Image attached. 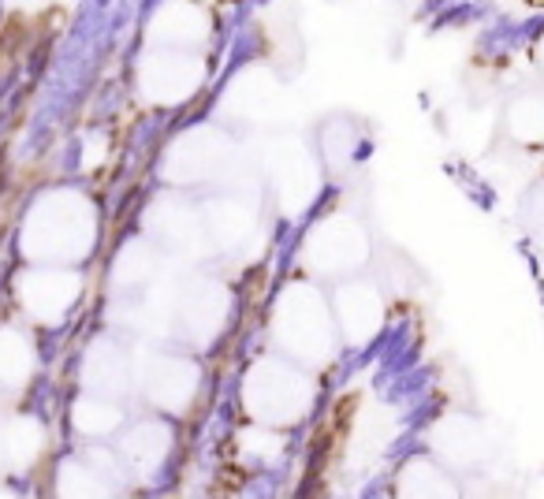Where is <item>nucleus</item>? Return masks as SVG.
Segmentation results:
<instances>
[{"mask_svg":"<svg viewBox=\"0 0 544 499\" xmlns=\"http://www.w3.org/2000/svg\"><path fill=\"white\" fill-rule=\"evenodd\" d=\"M60 499H112V485L97 477L86 462H68L57 477Z\"/></svg>","mask_w":544,"mask_h":499,"instance_id":"21","label":"nucleus"},{"mask_svg":"<svg viewBox=\"0 0 544 499\" xmlns=\"http://www.w3.org/2000/svg\"><path fill=\"white\" fill-rule=\"evenodd\" d=\"M34 369V350L30 343L12 328H0V384H23Z\"/></svg>","mask_w":544,"mask_h":499,"instance_id":"22","label":"nucleus"},{"mask_svg":"<svg viewBox=\"0 0 544 499\" xmlns=\"http://www.w3.org/2000/svg\"><path fill=\"white\" fill-rule=\"evenodd\" d=\"M0 499H15V496H8V492H0Z\"/></svg>","mask_w":544,"mask_h":499,"instance_id":"26","label":"nucleus"},{"mask_svg":"<svg viewBox=\"0 0 544 499\" xmlns=\"http://www.w3.org/2000/svg\"><path fill=\"white\" fill-rule=\"evenodd\" d=\"M79 298V276L68 269H34L19 276V302L41 325H52L75 306Z\"/></svg>","mask_w":544,"mask_h":499,"instance_id":"6","label":"nucleus"},{"mask_svg":"<svg viewBox=\"0 0 544 499\" xmlns=\"http://www.w3.org/2000/svg\"><path fill=\"white\" fill-rule=\"evenodd\" d=\"M45 443V432L34 418H12L0 432V447H4V462L15 469H26L34 458H38Z\"/></svg>","mask_w":544,"mask_h":499,"instance_id":"18","label":"nucleus"},{"mask_svg":"<svg viewBox=\"0 0 544 499\" xmlns=\"http://www.w3.org/2000/svg\"><path fill=\"white\" fill-rule=\"evenodd\" d=\"M399 499H459V488L444 466L414 458L399 477Z\"/></svg>","mask_w":544,"mask_h":499,"instance_id":"16","label":"nucleus"},{"mask_svg":"<svg viewBox=\"0 0 544 499\" xmlns=\"http://www.w3.org/2000/svg\"><path fill=\"white\" fill-rule=\"evenodd\" d=\"M272 336L288 354H294L306 365H325L336 339V320H332L328 302L313 287H291L280 294L272 317Z\"/></svg>","mask_w":544,"mask_h":499,"instance_id":"2","label":"nucleus"},{"mask_svg":"<svg viewBox=\"0 0 544 499\" xmlns=\"http://www.w3.org/2000/svg\"><path fill=\"white\" fill-rule=\"evenodd\" d=\"M153 272H157V250L138 238V243H127L123 246V254H119V261H116V269H112V280H116V287L131 291V287L150 283Z\"/></svg>","mask_w":544,"mask_h":499,"instance_id":"19","label":"nucleus"},{"mask_svg":"<svg viewBox=\"0 0 544 499\" xmlns=\"http://www.w3.org/2000/svg\"><path fill=\"white\" fill-rule=\"evenodd\" d=\"M269 172H272L276 190H280V201H283V209H288V212H294V209L306 205L310 194H313V187H317L306 153H302L299 145H291V142H280V145L272 150Z\"/></svg>","mask_w":544,"mask_h":499,"instance_id":"12","label":"nucleus"},{"mask_svg":"<svg viewBox=\"0 0 544 499\" xmlns=\"http://www.w3.org/2000/svg\"><path fill=\"white\" fill-rule=\"evenodd\" d=\"M94 231H97L94 205L75 190H57L45 194L30 209L23 231V250L34 261H52V265L79 261L94 246Z\"/></svg>","mask_w":544,"mask_h":499,"instance_id":"1","label":"nucleus"},{"mask_svg":"<svg viewBox=\"0 0 544 499\" xmlns=\"http://www.w3.org/2000/svg\"><path fill=\"white\" fill-rule=\"evenodd\" d=\"M228 156H232V145H228L224 134L216 131H190L183 134L179 142L172 145L168 153V175L183 183L194 179H213L228 168Z\"/></svg>","mask_w":544,"mask_h":499,"instance_id":"7","label":"nucleus"},{"mask_svg":"<svg viewBox=\"0 0 544 499\" xmlns=\"http://www.w3.org/2000/svg\"><path fill=\"white\" fill-rule=\"evenodd\" d=\"M82 380L86 387L97 395V399H112L127 387V358H123V347L108 343V339H101V343L90 347L86 362H82Z\"/></svg>","mask_w":544,"mask_h":499,"instance_id":"14","label":"nucleus"},{"mask_svg":"<svg viewBox=\"0 0 544 499\" xmlns=\"http://www.w3.org/2000/svg\"><path fill=\"white\" fill-rule=\"evenodd\" d=\"M224 313H228V294L216 283H194V287H187L179 294L175 317H179V328L190 339H209V336H216Z\"/></svg>","mask_w":544,"mask_h":499,"instance_id":"13","label":"nucleus"},{"mask_svg":"<svg viewBox=\"0 0 544 499\" xmlns=\"http://www.w3.org/2000/svg\"><path fill=\"white\" fill-rule=\"evenodd\" d=\"M142 94L157 105H175L190 97L201 82V60L194 52H172V49H153L138 68Z\"/></svg>","mask_w":544,"mask_h":499,"instance_id":"4","label":"nucleus"},{"mask_svg":"<svg viewBox=\"0 0 544 499\" xmlns=\"http://www.w3.org/2000/svg\"><path fill=\"white\" fill-rule=\"evenodd\" d=\"M75 425L86 436H108L123 425V414L112 399H97V395H86V399L75 403Z\"/></svg>","mask_w":544,"mask_h":499,"instance_id":"23","label":"nucleus"},{"mask_svg":"<svg viewBox=\"0 0 544 499\" xmlns=\"http://www.w3.org/2000/svg\"><path fill=\"white\" fill-rule=\"evenodd\" d=\"M150 227L172 250H194L198 238H201V224L194 220V212L183 209V205H157L150 212Z\"/></svg>","mask_w":544,"mask_h":499,"instance_id":"17","label":"nucleus"},{"mask_svg":"<svg viewBox=\"0 0 544 499\" xmlns=\"http://www.w3.org/2000/svg\"><path fill=\"white\" fill-rule=\"evenodd\" d=\"M0 466H4V447H0Z\"/></svg>","mask_w":544,"mask_h":499,"instance_id":"27","label":"nucleus"},{"mask_svg":"<svg viewBox=\"0 0 544 499\" xmlns=\"http://www.w3.org/2000/svg\"><path fill=\"white\" fill-rule=\"evenodd\" d=\"M168 451H172V432L164 429L161 421H142V425H134V429L119 440L116 458H119V469H123L127 477L150 480L157 469L164 466Z\"/></svg>","mask_w":544,"mask_h":499,"instance_id":"10","label":"nucleus"},{"mask_svg":"<svg viewBox=\"0 0 544 499\" xmlns=\"http://www.w3.org/2000/svg\"><path fill=\"white\" fill-rule=\"evenodd\" d=\"M507 127L518 142H544V97H522L507 112Z\"/></svg>","mask_w":544,"mask_h":499,"instance_id":"24","label":"nucleus"},{"mask_svg":"<svg viewBox=\"0 0 544 499\" xmlns=\"http://www.w3.org/2000/svg\"><path fill=\"white\" fill-rule=\"evenodd\" d=\"M150 34L164 45V49H172V52H190V45L205 41L209 23H205V15H201V12H194V8L172 4V8H161V12H157Z\"/></svg>","mask_w":544,"mask_h":499,"instance_id":"15","label":"nucleus"},{"mask_svg":"<svg viewBox=\"0 0 544 499\" xmlns=\"http://www.w3.org/2000/svg\"><path fill=\"white\" fill-rule=\"evenodd\" d=\"M280 447H283V440L276 436V432H246L243 436V451L246 455H257V458L280 455Z\"/></svg>","mask_w":544,"mask_h":499,"instance_id":"25","label":"nucleus"},{"mask_svg":"<svg viewBox=\"0 0 544 499\" xmlns=\"http://www.w3.org/2000/svg\"><path fill=\"white\" fill-rule=\"evenodd\" d=\"M198 391V369L187 358H172V354H157L150 369H145V395L153 406L164 410H187L190 399Z\"/></svg>","mask_w":544,"mask_h":499,"instance_id":"11","label":"nucleus"},{"mask_svg":"<svg viewBox=\"0 0 544 499\" xmlns=\"http://www.w3.org/2000/svg\"><path fill=\"white\" fill-rule=\"evenodd\" d=\"M365 231L354 220H328L310 235L306 243V261L321 276H347L365 261Z\"/></svg>","mask_w":544,"mask_h":499,"instance_id":"5","label":"nucleus"},{"mask_svg":"<svg viewBox=\"0 0 544 499\" xmlns=\"http://www.w3.org/2000/svg\"><path fill=\"white\" fill-rule=\"evenodd\" d=\"M246 410L265 425H291L310 410L313 380L302 369H294L280 358H261L243 384Z\"/></svg>","mask_w":544,"mask_h":499,"instance_id":"3","label":"nucleus"},{"mask_svg":"<svg viewBox=\"0 0 544 499\" xmlns=\"http://www.w3.org/2000/svg\"><path fill=\"white\" fill-rule=\"evenodd\" d=\"M492 443L496 440L488 436L485 425L474 418H463V414L444 418L432 429V451L440 455L444 466H455V469H470L481 458H488L492 455Z\"/></svg>","mask_w":544,"mask_h":499,"instance_id":"8","label":"nucleus"},{"mask_svg":"<svg viewBox=\"0 0 544 499\" xmlns=\"http://www.w3.org/2000/svg\"><path fill=\"white\" fill-rule=\"evenodd\" d=\"M332 320L347 336V343H370L384 320L381 294L370 283H343L332 298Z\"/></svg>","mask_w":544,"mask_h":499,"instance_id":"9","label":"nucleus"},{"mask_svg":"<svg viewBox=\"0 0 544 499\" xmlns=\"http://www.w3.org/2000/svg\"><path fill=\"white\" fill-rule=\"evenodd\" d=\"M209 238L220 246H235V243H243L246 238V231L254 227V216L246 212L239 201H216L213 209H209Z\"/></svg>","mask_w":544,"mask_h":499,"instance_id":"20","label":"nucleus"}]
</instances>
